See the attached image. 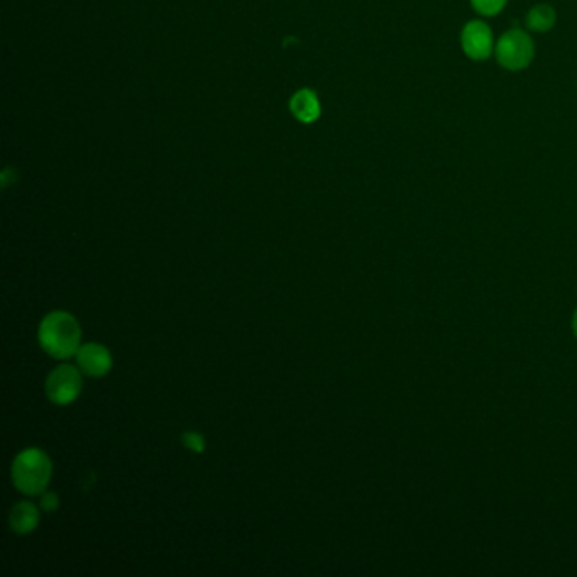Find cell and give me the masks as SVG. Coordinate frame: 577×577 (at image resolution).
Wrapping results in <instances>:
<instances>
[{
  "label": "cell",
  "mask_w": 577,
  "mask_h": 577,
  "mask_svg": "<svg viewBox=\"0 0 577 577\" xmlns=\"http://www.w3.org/2000/svg\"><path fill=\"white\" fill-rule=\"evenodd\" d=\"M290 109L298 120L310 124L320 116V104L317 95L311 90H300L296 92L290 102Z\"/></svg>",
  "instance_id": "ba28073f"
},
{
  "label": "cell",
  "mask_w": 577,
  "mask_h": 577,
  "mask_svg": "<svg viewBox=\"0 0 577 577\" xmlns=\"http://www.w3.org/2000/svg\"><path fill=\"white\" fill-rule=\"evenodd\" d=\"M39 506H41V510H45L46 513L57 511L59 506L58 494H55V493H45V494L41 496V503H39Z\"/></svg>",
  "instance_id": "7c38bea8"
},
{
  "label": "cell",
  "mask_w": 577,
  "mask_h": 577,
  "mask_svg": "<svg viewBox=\"0 0 577 577\" xmlns=\"http://www.w3.org/2000/svg\"><path fill=\"white\" fill-rule=\"evenodd\" d=\"M183 444L195 450V452H202L205 449L204 437L200 433H197V432H185L183 433Z\"/></svg>",
  "instance_id": "8fae6325"
},
{
  "label": "cell",
  "mask_w": 577,
  "mask_h": 577,
  "mask_svg": "<svg viewBox=\"0 0 577 577\" xmlns=\"http://www.w3.org/2000/svg\"><path fill=\"white\" fill-rule=\"evenodd\" d=\"M39 523V510L31 502H19L9 515V525L15 533H31Z\"/></svg>",
  "instance_id": "52a82bcc"
},
{
  "label": "cell",
  "mask_w": 577,
  "mask_h": 577,
  "mask_svg": "<svg viewBox=\"0 0 577 577\" xmlns=\"http://www.w3.org/2000/svg\"><path fill=\"white\" fill-rule=\"evenodd\" d=\"M476 13L483 15H496L503 11L506 0H471Z\"/></svg>",
  "instance_id": "30bf717a"
},
{
  "label": "cell",
  "mask_w": 577,
  "mask_h": 577,
  "mask_svg": "<svg viewBox=\"0 0 577 577\" xmlns=\"http://www.w3.org/2000/svg\"><path fill=\"white\" fill-rule=\"evenodd\" d=\"M76 364L90 378H102L112 368V355L101 344H85L76 353Z\"/></svg>",
  "instance_id": "8992f818"
},
{
  "label": "cell",
  "mask_w": 577,
  "mask_h": 577,
  "mask_svg": "<svg viewBox=\"0 0 577 577\" xmlns=\"http://www.w3.org/2000/svg\"><path fill=\"white\" fill-rule=\"evenodd\" d=\"M80 371L70 364H61L49 372L46 380V395L57 405H68L82 393Z\"/></svg>",
  "instance_id": "277c9868"
},
{
  "label": "cell",
  "mask_w": 577,
  "mask_h": 577,
  "mask_svg": "<svg viewBox=\"0 0 577 577\" xmlns=\"http://www.w3.org/2000/svg\"><path fill=\"white\" fill-rule=\"evenodd\" d=\"M573 332H574L577 339V309L576 311H574V315H573Z\"/></svg>",
  "instance_id": "4fadbf2b"
},
{
  "label": "cell",
  "mask_w": 577,
  "mask_h": 577,
  "mask_svg": "<svg viewBox=\"0 0 577 577\" xmlns=\"http://www.w3.org/2000/svg\"><path fill=\"white\" fill-rule=\"evenodd\" d=\"M555 24V13L547 4L535 5L527 15V26L535 32H547Z\"/></svg>",
  "instance_id": "9c48e42d"
},
{
  "label": "cell",
  "mask_w": 577,
  "mask_h": 577,
  "mask_svg": "<svg viewBox=\"0 0 577 577\" xmlns=\"http://www.w3.org/2000/svg\"><path fill=\"white\" fill-rule=\"evenodd\" d=\"M38 337L43 351L51 357L68 359L80 349L82 328L68 311H53L43 319Z\"/></svg>",
  "instance_id": "6da1fadb"
},
{
  "label": "cell",
  "mask_w": 577,
  "mask_h": 577,
  "mask_svg": "<svg viewBox=\"0 0 577 577\" xmlns=\"http://www.w3.org/2000/svg\"><path fill=\"white\" fill-rule=\"evenodd\" d=\"M53 474L51 460L41 449H26L13 462V483L24 494H43Z\"/></svg>",
  "instance_id": "7a4b0ae2"
},
{
  "label": "cell",
  "mask_w": 577,
  "mask_h": 577,
  "mask_svg": "<svg viewBox=\"0 0 577 577\" xmlns=\"http://www.w3.org/2000/svg\"><path fill=\"white\" fill-rule=\"evenodd\" d=\"M460 43L464 53L471 59L476 61H485L491 57L494 49V41H493V32L488 28V24L481 21H473L466 24L460 36Z\"/></svg>",
  "instance_id": "5b68a950"
},
{
  "label": "cell",
  "mask_w": 577,
  "mask_h": 577,
  "mask_svg": "<svg viewBox=\"0 0 577 577\" xmlns=\"http://www.w3.org/2000/svg\"><path fill=\"white\" fill-rule=\"evenodd\" d=\"M533 51L532 38L525 31L513 30L500 38L494 55L503 68L519 72L532 63Z\"/></svg>",
  "instance_id": "3957f363"
}]
</instances>
